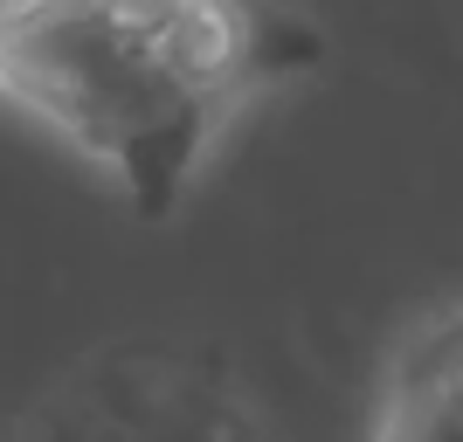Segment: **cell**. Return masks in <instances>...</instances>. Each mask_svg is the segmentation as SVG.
<instances>
[{
	"instance_id": "obj_2",
	"label": "cell",
	"mask_w": 463,
	"mask_h": 442,
	"mask_svg": "<svg viewBox=\"0 0 463 442\" xmlns=\"http://www.w3.org/2000/svg\"><path fill=\"white\" fill-rule=\"evenodd\" d=\"M56 442H270L256 401L214 387L208 373L174 360L125 366L104 394L77 401Z\"/></svg>"
},
{
	"instance_id": "obj_1",
	"label": "cell",
	"mask_w": 463,
	"mask_h": 442,
	"mask_svg": "<svg viewBox=\"0 0 463 442\" xmlns=\"http://www.w3.org/2000/svg\"><path fill=\"white\" fill-rule=\"evenodd\" d=\"M242 70L250 21L229 7H28L0 35V83L111 159L146 214L187 187Z\"/></svg>"
},
{
	"instance_id": "obj_4",
	"label": "cell",
	"mask_w": 463,
	"mask_h": 442,
	"mask_svg": "<svg viewBox=\"0 0 463 442\" xmlns=\"http://www.w3.org/2000/svg\"><path fill=\"white\" fill-rule=\"evenodd\" d=\"M436 325H443L449 353H457V366H463V311H443V318H436Z\"/></svg>"
},
{
	"instance_id": "obj_3",
	"label": "cell",
	"mask_w": 463,
	"mask_h": 442,
	"mask_svg": "<svg viewBox=\"0 0 463 442\" xmlns=\"http://www.w3.org/2000/svg\"><path fill=\"white\" fill-rule=\"evenodd\" d=\"M373 442H463V366H457V353H449L436 318L394 360Z\"/></svg>"
}]
</instances>
